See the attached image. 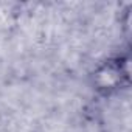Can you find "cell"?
Returning a JSON list of instances; mask_svg holds the SVG:
<instances>
[{
    "mask_svg": "<svg viewBox=\"0 0 132 132\" xmlns=\"http://www.w3.org/2000/svg\"><path fill=\"white\" fill-rule=\"evenodd\" d=\"M90 90L100 98L120 95L130 86V57L127 53L100 61L87 76Z\"/></svg>",
    "mask_w": 132,
    "mask_h": 132,
    "instance_id": "6da1fadb",
    "label": "cell"
}]
</instances>
